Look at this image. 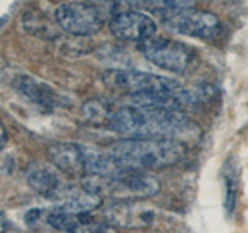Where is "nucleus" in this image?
Instances as JSON below:
<instances>
[{
	"label": "nucleus",
	"instance_id": "0eeeda50",
	"mask_svg": "<svg viewBox=\"0 0 248 233\" xmlns=\"http://www.w3.org/2000/svg\"><path fill=\"white\" fill-rule=\"evenodd\" d=\"M103 217L115 229H149L163 219V212L144 200H123L106 207Z\"/></svg>",
	"mask_w": 248,
	"mask_h": 233
},
{
	"label": "nucleus",
	"instance_id": "f03ea898",
	"mask_svg": "<svg viewBox=\"0 0 248 233\" xmlns=\"http://www.w3.org/2000/svg\"><path fill=\"white\" fill-rule=\"evenodd\" d=\"M107 155L124 169H163L185 157L186 148L178 140L123 138L106 150Z\"/></svg>",
	"mask_w": 248,
	"mask_h": 233
},
{
	"label": "nucleus",
	"instance_id": "ddd939ff",
	"mask_svg": "<svg viewBox=\"0 0 248 233\" xmlns=\"http://www.w3.org/2000/svg\"><path fill=\"white\" fill-rule=\"evenodd\" d=\"M19 90L25 97H28L31 101H34L36 104L41 106H61L64 104L61 101L59 93H54L50 87H46L45 84H41L31 78H22L19 80Z\"/></svg>",
	"mask_w": 248,
	"mask_h": 233
},
{
	"label": "nucleus",
	"instance_id": "f8f14e48",
	"mask_svg": "<svg viewBox=\"0 0 248 233\" xmlns=\"http://www.w3.org/2000/svg\"><path fill=\"white\" fill-rule=\"evenodd\" d=\"M222 176H223V186H225L223 208L227 216H231L236 210L237 198H239V169L232 157H230L225 162Z\"/></svg>",
	"mask_w": 248,
	"mask_h": 233
},
{
	"label": "nucleus",
	"instance_id": "6e6552de",
	"mask_svg": "<svg viewBox=\"0 0 248 233\" xmlns=\"http://www.w3.org/2000/svg\"><path fill=\"white\" fill-rule=\"evenodd\" d=\"M54 14L59 28L75 36H92L104 25V11L89 2L62 3Z\"/></svg>",
	"mask_w": 248,
	"mask_h": 233
},
{
	"label": "nucleus",
	"instance_id": "1a4fd4ad",
	"mask_svg": "<svg viewBox=\"0 0 248 233\" xmlns=\"http://www.w3.org/2000/svg\"><path fill=\"white\" fill-rule=\"evenodd\" d=\"M108 28L115 37L121 41L144 42L154 37L157 31V23L152 17L141 11H118L108 20Z\"/></svg>",
	"mask_w": 248,
	"mask_h": 233
},
{
	"label": "nucleus",
	"instance_id": "20e7f679",
	"mask_svg": "<svg viewBox=\"0 0 248 233\" xmlns=\"http://www.w3.org/2000/svg\"><path fill=\"white\" fill-rule=\"evenodd\" d=\"M103 81L107 87L126 93L127 97L141 95V93H175L185 89L175 80L154 73L138 72V70H108L103 75Z\"/></svg>",
	"mask_w": 248,
	"mask_h": 233
},
{
	"label": "nucleus",
	"instance_id": "f3484780",
	"mask_svg": "<svg viewBox=\"0 0 248 233\" xmlns=\"http://www.w3.org/2000/svg\"><path fill=\"white\" fill-rule=\"evenodd\" d=\"M8 229V219H6V216L0 212V233H5Z\"/></svg>",
	"mask_w": 248,
	"mask_h": 233
},
{
	"label": "nucleus",
	"instance_id": "9d476101",
	"mask_svg": "<svg viewBox=\"0 0 248 233\" xmlns=\"http://www.w3.org/2000/svg\"><path fill=\"white\" fill-rule=\"evenodd\" d=\"M27 181L31 188L45 198L56 199L68 193L64 179H62V173L51 163H31L27 169Z\"/></svg>",
	"mask_w": 248,
	"mask_h": 233
},
{
	"label": "nucleus",
	"instance_id": "39448f33",
	"mask_svg": "<svg viewBox=\"0 0 248 233\" xmlns=\"http://www.w3.org/2000/svg\"><path fill=\"white\" fill-rule=\"evenodd\" d=\"M143 56L172 73H186L197 66V56L186 44L166 37H151L140 44Z\"/></svg>",
	"mask_w": 248,
	"mask_h": 233
},
{
	"label": "nucleus",
	"instance_id": "f257e3e1",
	"mask_svg": "<svg viewBox=\"0 0 248 233\" xmlns=\"http://www.w3.org/2000/svg\"><path fill=\"white\" fill-rule=\"evenodd\" d=\"M108 128L129 138L174 140L191 128V121L180 111L160 107L126 106L112 111Z\"/></svg>",
	"mask_w": 248,
	"mask_h": 233
},
{
	"label": "nucleus",
	"instance_id": "9b49d317",
	"mask_svg": "<svg viewBox=\"0 0 248 233\" xmlns=\"http://www.w3.org/2000/svg\"><path fill=\"white\" fill-rule=\"evenodd\" d=\"M89 148L76 143H54L48 148V159L54 168L67 176H85Z\"/></svg>",
	"mask_w": 248,
	"mask_h": 233
},
{
	"label": "nucleus",
	"instance_id": "2eb2a0df",
	"mask_svg": "<svg viewBox=\"0 0 248 233\" xmlns=\"http://www.w3.org/2000/svg\"><path fill=\"white\" fill-rule=\"evenodd\" d=\"M72 233H118V232L107 222H93L89 219L82 222L81 225H78Z\"/></svg>",
	"mask_w": 248,
	"mask_h": 233
},
{
	"label": "nucleus",
	"instance_id": "dca6fc26",
	"mask_svg": "<svg viewBox=\"0 0 248 233\" xmlns=\"http://www.w3.org/2000/svg\"><path fill=\"white\" fill-rule=\"evenodd\" d=\"M6 142H8V135H6V131H5V128H3V124L0 123V150L6 145Z\"/></svg>",
	"mask_w": 248,
	"mask_h": 233
},
{
	"label": "nucleus",
	"instance_id": "7ed1b4c3",
	"mask_svg": "<svg viewBox=\"0 0 248 233\" xmlns=\"http://www.w3.org/2000/svg\"><path fill=\"white\" fill-rule=\"evenodd\" d=\"M84 190L116 202L144 200L160 191V182L143 171L121 169L108 177H85Z\"/></svg>",
	"mask_w": 248,
	"mask_h": 233
},
{
	"label": "nucleus",
	"instance_id": "4468645a",
	"mask_svg": "<svg viewBox=\"0 0 248 233\" xmlns=\"http://www.w3.org/2000/svg\"><path fill=\"white\" fill-rule=\"evenodd\" d=\"M112 111L108 109L107 104H104L99 100H92L84 106V115L92 121H101V120H108Z\"/></svg>",
	"mask_w": 248,
	"mask_h": 233
},
{
	"label": "nucleus",
	"instance_id": "423d86ee",
	"mask_svg": "<svg viewBox=\"0 0 248 233\" xmlns=\"http://www.w3.org/2000/svg\"><path fill=\"white\" fill-rule=\"evenodd\" d=\"M160 19L163 25L172 33L205 39V41L217 37L222 31V22L214 13L196 10V6L170 13Z\"/></svg>",
	"mask_w": 248,
	"mask_h": 233
}]
</instances>
